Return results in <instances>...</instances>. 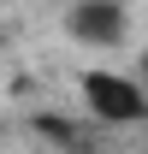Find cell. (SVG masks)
Instances as JSON below:
<instances>
[{
    "mask_svg": "<svg viewBox=\"0 0 148 154\" xmlns=\"http://www.w3.org/2000/svg\"><path fill=\"white\" fill-rule=\"evenodd\" d=\"M83 95H89V113L107 119V125H136L148 113V95L130 77H113V71H89L83 77Z\"/></svg>",
    "mask_w": 148,
    "mask_h": 154,
    "instance_id": "cell-1",
    "label": "cell"
},
{
    "mask_svg": "<svg viewBox=\"0 0 148 154\" xmlns=\"http://www.w3.org/2000/svg\"><path fill=\"white\" fill-rule=\"evenodd\" d=\"M71 36L89 48H113L125 36V6L119 0H77L71 6Z\"/></svg>",
    "mask_w": 148,
    "mask_h": 154,
    "instance_id": "cell-2",
    "label": "cell"
},
{
    "mask_svg": "<svg viewBox=\"0 0 148 154\" xmlns=\"http://www.w3.org/2000/svg\"><path fill=\"white\" fill-rule=\"evenodd\" d=\"M142 77H148V59H142Z\"/></svg>",
    "mask_w": 148,
    "mask_h": 154,
    "instance_id": "cell-3",
    "label": "cell"
}]
</instances>
